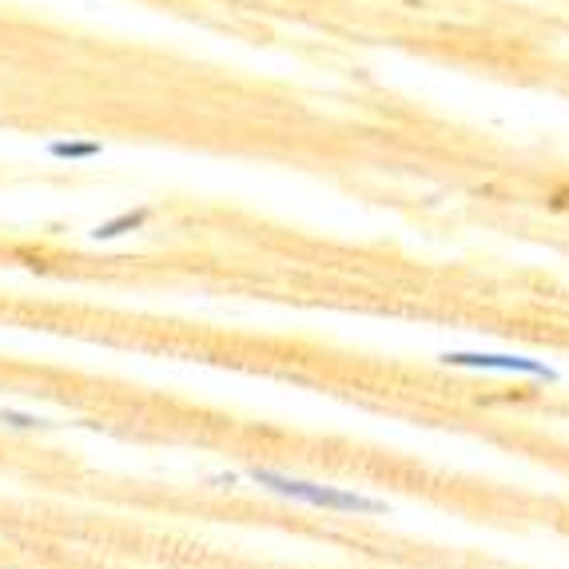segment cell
<instances>
[{
  "label": "cell",
  "mask_w": 569,
  "mask_h": 569,
  "mask_svg": "<svg viewBox=\"0 0 569 569\" xmlns=\"http://www.w3.org/2000/svg\"><path fill=\"white\" fill-rule=\"evenodd\" d=\"M247 478H251L256 486H263V490L279 493V498H291V502L315 506V510H327V513H367V518H379V513L390 510L387 502L367 498V493H351V490H339V486H323V482H307V478L279 475V470H263V466H251Z\"/></svg>",
  "instance_id": "obj_1"
},
{
  "label": "cell",
  "mask_w": 569,
  "mask_h": 569,
  "mask_svg": "<svg viewBox=\"0 0 569 569\" xmlns=\"http://www.w3.org/2000/svg\"><path fill=\"white\" fill-rule=\"evenodd\" d=\"M447 367L462 370H498V375H526V379L541 382H558V370L546 367L538 359H526V355H490V351H447L442 355Z\"/></svg>",
  "instance_id": "obj_2"
},
{
  "label": "cell",
  "mask_w": 569,
  "mask_h": 569,
  "mask_svg": "<svg viewBox=\"0 0 569 569\" xmlns=\"http://www.w3.org/2000/svg\"><path fill=\"white\" fill-rule=\"evenodd\" d=\"M152 219V208H136V211H120V216L104 219V223H96L92 228V239L96 243H108V239H120L128 231H140L143 223Z\"/></svg>",
  "instance_id": "obj_3"
},
{
  "label": "cell",
  "mask_w": 569,
  "mask_h": 569,
  "mask_svg": "<svg viewBox=\"0 0 569 569\" xmlns=\"http://www.w3.org/2000/svg\"><path fill=\"white\" fill-rule=\"evenodd\" d=\"M100 152H104V143H96V140H52L48 143V156H57V160H96Z\"/></svg>",
  "instance_id": "obj_4"
},
{
  "label": "cell",
  "mask_w": 569,
  "mask_h": 569,
  "mask_svg": "<svg viewBox=\"0 0 569 569\" xmlns=\"http://www.w3.org/2000/svg\"><path fill=\"white\" fill-rule=\"evenodd\" d=\"M0 422L9 430H44L48 422L44 418H37V415H20V410H0Z\"/></svg>",
  "instance_id": "obj_5"
},
{
  "label": "cell",
  "mask_w": 569,
  "mask_h": 569,
  "mask_svg": "<svg viewBox=\"0 0 569 569\" xmlns=\"http://www.w3.org/2000/svg\"><path fill=\"white\" fill-rule=\"evenodd\" d=\"M211 486H219V490H231V486H236V475H219V478H211Z\"/></svg>",
  "instance_id": "obj_6"
}]
</instances>
